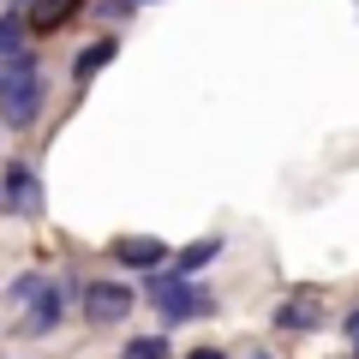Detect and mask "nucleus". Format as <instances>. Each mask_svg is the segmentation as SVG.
I'll use <instances>...</instances> for the list:
<instances>
[{"label":"nucleus","instance_id":"obj_1","mask_svg":"<svg viewBox=\"0 0 359 359\" xmlns=\"http://www.w3.org/2000/svg\"><path fill=\"white\" fill-rule=\"evenodd\" d=\"M42 72H36V54H13V60H0V120L13 132H25V126H36V114H42Z\"/></svg>","mask_w":359,"mask_h":359},{"label":"nucleus","instance_id":"obj_2","mask_svg":"<svg viewBox=\"0 0 359 359\" xmlns=\"http://www.w3.org/2000/svg\"><path fill=\"white\" fill-rule=\"evenodd\" d=\"M150 306L162 311V323H186V318H210L216 299L204 287H192L186 276H150Z\"/></svg>","mask_w":359,"mask_h":359},{"label":"nucleus","instance_id":"obj_3","mask_svg":"<svg viewBox=\"0 0 359 359\" xmlns=\"http://www.w3.org/2000/svg\"><path fill=\"white\" fill-rule=\"evenodd\" d=\"M48 192H42V174L30 168V156H13L0 168V210L6 216H42Z\"/></svg>","mask_w":359,"mask_h":359},{"label":"nucleus","instance_id":"obj_4","mask_svg":"<svg viewBox=\"0 0 359 359\" xmlns=\"http://www.w3.org/2000/svg\"><path fill=\"white\" fill-rule=\"evenodd\" d=\"M132 306H138V294L126 282H90L84 287V318L90 323H120Z\"/></svg>","mask_w":359,"mask_h":359},{"label":"nucleus","instance_id":"obj_5","mask_svg":"<svg viewBox=\"0 0 359 359\" xmlns=\"http://www.w3.org/2000/svg\"><path fill=\"white\" fill-rule=\"evenodd\" d=\"M108 257H114L120 269H144V276H150V269L168 257V245L156 240V233H126V240H114V245H108Z\"/></svg>","mask_w":359,"mask_h":359},{"label":"nucleus","instance_id":"obj_6","mask_svg":"<svg viewBox=\"0 0 359 359\" xmlns=\"http://www.w3.org/2000/svg\"><path fill=\"white\" fill-rule=\"evenodd\" d=\"M60 318H66V294L48 282L36 299H30V311H25V323H18V330H25V335H54V330H60Z\"/></svg>","mask_w":359,"mask_h":359},{"label":"nucleus","instance_id":"obj_7","mask_svg":"<svg viewBox=\"0 0 359 359\" xmlns=\"http://www.w3.org/2000/svg\"><path fill=\"white\" fill-rule=\"evenodd\" d=\"M114 54H120V42H114V36H96L90 48H78V60H72V78H78V84H90V78L102 72V66L114 60Z\"/></svg>","mask_w":359,"mask_h":359},{"label":"nucleus","instance_id":"obj_8","mask_svg":"<svg viewBox=\"0 0 359 359\" xmlns=\"http://www.w3.org/2000/svg\"><path fill=\"white\" fill-rule=\"evenodd\" d=\"M216 257H222V240H216V233H210V240H192L186 252H174V276H186V282H192L198 269H210Z\"/></svg>","mask_w":359,"mask_h":359},{"label":"nucleus","instance_id":"obj_9","mask_svg":"<svg viewBox=\"0 0 359 359\" xmlns=\"http://www.w3.org/2000/svg\"><path fill=\"white\" fill-rule=\"evenodd\" d=\"M78 6H84V0H30V30H60L66 25V18H72L78 13Z\"/></svg>","mask_w":359,"mask_h":359},{"label":"nucleus","instance_id":"obj_10","mask_svg":"<svg viewBox=\"0 0 359 359\" xmlns=\"http://www.w3.org/2000/svg\"><path fill=\"white\" fill-rule=\"evenodd\" d=\"M276 323H282V330H299V335H306V330H318V306H311V299H282V306H276Z\"/></svg>","mask_w":359,"mask_h":359},{"label":"nucleus","instance_id":"obj_11","mask_svg":"<svg viewBox=\"0 0 359 359\" xmlns=\"http://www.w3.org/2000/svg\"><path fill=\"white\" fill-rule=\"evenodd\" d=\"M25 13H6L0 18V60H13V54H25Z\"/></svg>","mask_w":359,"mask_h":359},{"label":"nucleus","instance_id":"obj_12","mask_svg":"<svg viewBox=\"0 0 359 359\" xmlns=\"http://www.w3.org/2000/svg\"><path fill=\"white\" fill-rule=\"evenodd\" d=\"M120 359H168V335H132Z\"/></svg>","mask_w":359,"mask_h":359},{"label":"nucleus","instance_id":"obj_13","mask_svg":"<svg viewBox=\"0 0 359 359\" xmlns=\"http://www.w3.org/2000/svg\"><path fill=\"white\" fill-rule=\"evenodd\" d=\"M42 287H48V282H42V269H30V276H18V282L6 287V299H18V306H30V299H36Z\"/></svg>","mask_w":359,"mask_h":359},{"label":"nucleus","instance_id":"obj_14","mask_svg":"<svg viewBox=\"0 0 359 359\" xmlns=\"http://www.w3.org/2000/svg\"><path fill=\"white\" fill-rule=\"evenodd\" d=\"M138 13V0H102V18H132Z\"/></svg>","mask_w":359,"mask_h":359},{"label":"nucleus","instance_id":"obj_15","mask_svg":"<svg viewBox=\"0 0 359 359\" xmlns=\"http://www.w3.org/2000/svg\"><path fill=\"white\" fill-rule=\"evenodd\" d=\"M186 359H228V353H222V347H192Z\"/></svg>","mask_w":359,"mask_h":359},{"label":"nucleus","instance_id":"obj_16","mask_svg":"<svg viewBox=\"0 0 359 359\" xmlns=\"http://www.w3.org/2000/svg\"><path fill=\"white\" fill-rule=\"evenodd\" d=\"M347 335H353V341H359V311H347Z\"/></svg>","mask_w":359,"mask_h":359},{"label":"nucleus","instance_id":"obj_17","mask_svg":"<svg viewBox=\"0 0 359 359\" xmlns=\"http://www.w3.org/2000/svg\"><path fill=\"white\" fill-rule=\"evenodd\" d=\"M252 359H276V353H252Z\"/></svg>","mask_w":359,"mask_h":359},{"label":"nucleus","instance_id":"obj_18","mask_svg":"<svg viewBox=\"0 0 359 359\" xmlns=\"http://www.w3.org/2000/svg\"><path fill=\"white\" fill-rule=\"evenodd\" d=\"M353 359H359V341H353Z\"/></svg>","mask_w":359,"mask_h":359},{"label":"nucleus","instance_id":"obj_19","mask_svg":"<svg viewBox=\"0 0 359 359\" xmlns=\"http://www.w3.org/2000/svg\"><path fill=\"white\" fill-rule=\"evenodd\" d=\"M138 6H150V0H138Z\"/></svg>","mask_w":359,"mask_h":359}]
</instances>
